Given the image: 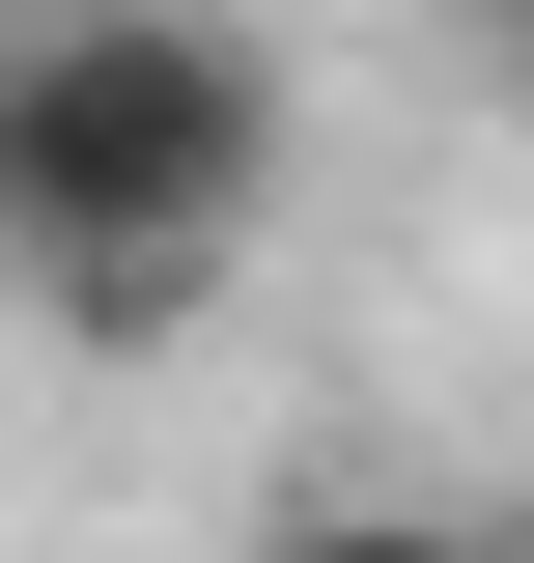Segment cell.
I'll use <instances>...</instances> for the list:
<instances>
[{"label":"cell","instance_id":"cell-1","mask_svg":"<svg viewBox=\"0 0 534 563\" xmlns=\"http://www.w3.org/2000/svg\"><path fill=\"white\" fill-rule=\"evenodd\" d=\"M281 169H310V85L254 29H169V0H57V29H0V282L57 310V339H198L225 282H254Z\"/></svg>","mask_w":534,"mask_h":563},{"label":"cell","instance_id":"cell-2","mask_svg":"<svg viewBox=\"0 0 534 563\" xmlns=\"http://www.w3.org/2000/svg\"><path fill=\"white\" fill-rule=\"evenodd\" d=\"M254 563H478V507H450V479H281Z\"/></svg>","mask_w":534,"mask_h":563},{"label":"cell","instance_id":"cell-3","mask_svg":"<svg viewBox=\"0 0 534 563\" xmlns=\"http://www.w3.org/2000/svg\"><path fill=\"white\" fill-rule=\"evenodd\" d=\"M478 563H534V479H507V507H478Z\"/></svg>","mask_w":534,"mask_h":563}]
</instances>
